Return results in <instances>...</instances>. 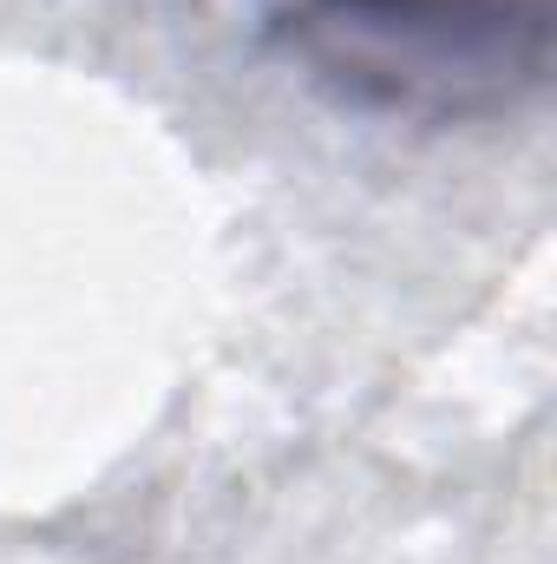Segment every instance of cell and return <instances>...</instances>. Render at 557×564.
<instances>
[{
	"label": "cell",
	"mask_w": 557,
	"mask_h": 564,
	"mask_svg": "<svg viewBox=\"0 0 557 564\" xmlns=\"http://www.w3.org/2000/svg\"><path fill=\"white\" fill-rule=\"evenodd\" d=\"M551 0H295V53L354 106L479 119L551 73Z\"/></svg>",
	"instance_id": "cell-1"
}]
</instances>
